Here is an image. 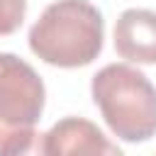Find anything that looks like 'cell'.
Masks as SVG:
<instances>
[{
  "mask_svg": "<svg viewBox=\"0 0 156 156\" xmlns=\"http://www.w3.org/2000/svg\"><path fill=\"white\" fill-rule=\"evenodd\" d=\"M27 41L32 54L49 66L83 68L102 51L105 20L90 0H56L32 24Z\"/></svg>",
  "mask_w": 156,
  "mask_h": 156,
  "instance_id": "obj_1",
  "label": "cell"
},
{
  "mask_svg": "<svg viewBox=\"0 0 156 156\" xmlns=\"http://www.w3.org/2000/svg\"><path fill=\"white\" fill-rule=\"evenodd\" d=\"M90 95L117 139L141 144L156 136V88L139 68L129 63L102 66L93 76Z\"/></svg>",
  "mask_w": 156,
  "mask_h": 156,
  "instance_id": "obj_2",
  "label": "cell"
},
{
  "mask_svg": "<svg viewBox=\"0 0 156 156\" xmlns=\"http://www.w3.org/2000/svg\"><path fill=\"white\" fill-rule=\"evenodd\" d=\"M46 88L39 73L20 56L0 51V144L34 129L44 115Z\"/></svg>",
  "mask_w": 156,
  "mask_h": 156,
  "instance_id": "obj_3",
  "label": "cell"
},
{
  "mask_svg": "<svg viewBox=\"0 0 156 156\" xmlns=\"http://www.w3.org/2000/svg\"><path fill=\"white\" fill-rule=\"evenodd\" d=\"M51 156H124L98 124L83 117H63L46 132Z\"/></svg>",
  "mask_w": 156,
  "mask_h": 156,
  "instance_id": "obj_4",
  "label": "cell"
},
{
  "mask_svg": "<svg viewBox=\"0 0 156 156\" xmlns=\"http://www.w3.org/2000/svg\"><path fill=\"white\" fill-rule=\"evenodd\" d=\"M115 51L129 63L156 66V12L129 7L115 22Z\"/></svg>",
  "mask_w": 156,
  "mask_h": 156,
  "instance_id": "obj_5",
  "label": "cell"
},
{
  "mask_svg": "<svg viewBox=\"0 0 156 156\" xmlns=\"http://www.w3.org/2000/svg\"><path fill=\"white\" fill-rule=\"evenodd\" d=\"M0 156H51L46 144V132L41 134L37 129H27L10 136L7 141L0 144Z\"/></svg>",
  "mask_w": 156,
  "mask_h": 156,
  "instance_id": "obj_6",
  "label": "cell"
},
{
  "mask_svg": "<svg viewBox=\"0 0 156 156\" xmlns=\"http://www.w3.org/2000/svg\"><path fill=\"white\" fill-rule=\"evenodd\" d=\"M27 15V0H0V37L15 34Z\"/></svg>",
  "mask_w": 156,
  "mask_h": 156,
  "instance_id": "obj_7",
  "label": "cell"
}]
</instances>
